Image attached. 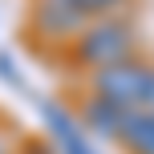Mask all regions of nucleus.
I'll use <instances>...</instances> for the list:
<instances>
[{
	"label": "nucleus",
	"mask_w": 154,
	"mask_h": 154,
	"mask_svg": "<svg viewBox=\"0 0 154 154\" xmlns=\"http://www.w3.org/2000/svg\"><path fill=\"white\" fill-rule=\"evenodd\" d=\"M138 57V29L130 24V16H106V20H89L81 32L65 45V61L77 73H97L109 69L118 61Z\"/></svg>",
	"instance_id": "nucleus-1"
},
{
	"label": "nucleus",
	"mask_w": 154,
	"mask_h": 154,
	"mask_svg": "<svg viewBox=\"0 0 154 154\" xmlns=\"http://www.w3.org/2000/svg\"><path fill=\"white\" fill-rule=\"evenodd\" d=\"M150 73H154V65H146L142 57H130V61H118V65H109V69L89 73V77H85V85H89L93 97L118 101V106H126V109H142Z\"/></svg>",
	"instance_id": "nucleus-2"
},
{
	"label": "nucleus",
	"mask_w": 154,
	"mask_h": 154,
	"mask_svg": "<svg viewBox=\"0 0 154 154\" xmlns=\"http://www.w3.org/2000/svg\"><path fill=\"white\" fill-rule=\"evenodd\" d=\"M85 24L89 20H85V12L77 8V0H32V8H29L32 37L49 41V45H61V49L69 45Z\"/></svg>",
	"instance_id": "nucleus-3"
},
{
	"label": "nucleus",
	"mask_w": 154,
	"mask_h": 154,
	"mask_svg": "<svg viewBox=\"0 0 154 154\" xmlns=\"http://www.w3.org/2000/svg\"><path fill=\"white\" fill-rule=\"evenodd\" d=\"M41 114H45V126H49V138H53L57 154H97V150H93V138L85 134V126L77 122L69 109L45 101V106H41Z\"/></svg>",
	"instance_id": "nucleus-4"
},
{
	"label": "nucleus",
	"mask_w": 154,
	"mask_h": 154,
	"mask_svg": "<svg viewBox=\"0 0 154 154\" xmlns=\"http://www.w3.org/2000/svg\"><path fill=\"white\" fill-rule=\"evenodd\" d=\"M130 114H134V109L118 106V101H106V97L85 93V106H81V114H77V122L85 126L89 138H109V142H118V138H122V126H126V118H130Z\"/></svg>",
	"instance_id": "nucleus-5"
},
{
	"label": "nucleus",
	"mask_w": 154,
	"mask_h": 154,
	"mask_svg": "<svg viewBox=\"0 0 154 154\" xmlns=\"http://www.w3.org/2000/svg\"><path fill=\"white\" fill-rule=\"evenodd\" d=\"M122 150L126 154H154V114L150 109H134L122 126Z\"/></svg>",
	"instance_id": "nucleus-6"
},
{
	"label": "nucleus",
	"mask_w": 154,
	"mask_h": 154,
	"mask_svg": "<svg viewBox=\"0 0 154 154\" xmlns=\"http://www.w3.org/2000/svg\"><path fill=\"white\" fill-rule=\"evenodd\" d=\"M134 0H77L85 20H106V16H126Z\"/></svg>",
	"instance_id": "nucleus-7"
},
{
	"label": "nucleus",
	"mask_w": 154,
	"mask_h": 154,
	"mask_svg": "<svg viewBox=\"0 0 154 154\" xmlns=\"http://www.w3.org/2000/svg\"><path fill=\"white\" fill-rule=\"evenodd\" d=\"M142 109H150V114H154V73H150V85H146V101H142Z\"/></svg>",
	"instance_id": "nucleus-8"
}]
</instances>
